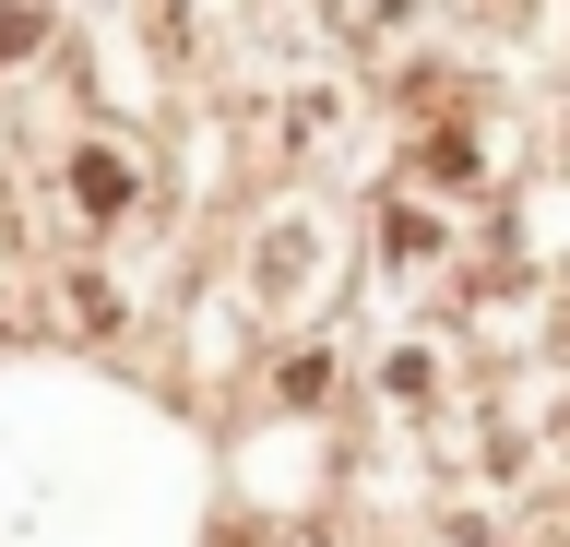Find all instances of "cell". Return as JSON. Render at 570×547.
Returning <instances> with one entry per match:
<instances>
[{
  "instance_id": "obj_1",
  "label": "cell",
  "mask_w": 570,
  "mask_h": 547,
  "mask_svg": "<svg viewBox=\"0 0 570 547\" xmlns=\"http://www.w3.org/2000/svg\"><path fill=\"white\" fill-rule=\"evenodd\" d=\"M131 191H142L131 144H83L71 155V203H83V215H131Z\"/></svg>"
}]
</instances>
